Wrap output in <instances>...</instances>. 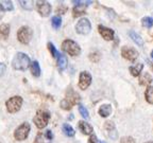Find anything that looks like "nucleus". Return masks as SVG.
Instances as JSON below:
<instances>
[{
    "label": "nucleus",
    "mask_w": 153,
    "mask_h": 143,
    "mask_svg": "<svg viewBox=\"0 0 153 143\" xmlns=\"http://www.w3.org/2000/svg\"><path fill=\"white\" fill-rule=\"evenodd\" d=\"M49 120H50V114L46 110H38L36 112L35 117L33 118V121L35 123L36 127L39 129L45 128L47 126Z\"/></svg>",
    "instance_id": "7ed1b4c3"
},
{
    "label": "nucleus",
    "mask_w": 153,
    "mask_h": 143,
    "mask_svg": "<svg viewBox=\"0 0 153 143\" xmlns=\"http://www.w3.org/2000/svg\"><path fill=\"white\" fill-rule=\"evenodd\" d=\"M141 24L146 28H151L153 26V18H151V17H143L141 19Z\"/></svg>",
    "instance_id": "cd10ccee"
},
{
    "label": "nucleus",
    "mask_w": 153,
    "mask_h": 143,
    "mask_svg": "<svg viewBox=\"0 0 153 143\" xmlns=\"http://www.w3.org/2000/svg\"><path fill=\"white\" fill-rule=\"evenodd\" d=\"M91 84V75L89 72L87 71H82L80 73L79 77V87L83 90L87 89L89 87V85Z\"/></svg>",
    "instance_id": "1a4fd4ad"
},
{
    "label": "nucleus",
    "mask_w": 153,
    "mask_h": 143,
    "mask_svg": "<svg viewBox=\"0 0 153 143\" xmlns=\"http://www.w3.org/2000/svg\"><path fill=\"white\" fill-rule=\"evenodd\" d=\"M32 36H33V31L32 29L28 26H24L17 31V39L24 45H27L31 41Z\"/></svg>",
    "instance_id": "20e7f679"
},
{
    "label": "nucleus",
    "mask_w": 153,
    "mask_h": 143,
    "mask_svg": "<svg viewBox=\"0 0 153 143\" xmlns=\"http://www.w3.org/2000/svg\"><path fill=\"white\" fill-rule=\"evenodd\" d=\"M62 49L71 56H78L81 53V48L72 39H65L62 43Z\"/></svg>",
    "instance_id": "f03ea898"
},
{
    "label": "nucleus",
    "mask_w": 153,
    "mask_h": 143,
    "mask_svg": "<svg viewBox=\"0 0 153 143\" xmlns=\"http://www.w3.org/2000/svg\"><path fill=\"white\" fill-rule=\"evenodd\" d=\"M129 35H130V37L132 38V41L136 43V45H138L139 47H143V38L140 37V35H139V34H137L135 31H130Z\"/></svg>",
    "instance_id": "f3484780"
},
{
    "label": "nucleus",
    "mask_w": 153,
    "mask_h": 143,
    "mask_svg": "<svg viewBox=\"0 0 153 143\" xmlns=\"http://www.w3.org/2000/svg\"><path fill=\"white\" fill-rule=\"evenodd\" d=\"M97 142H98L97 137H96L95 135H91V138H89V140H88V143H97Z\"/></svg>",
    "instance_id": "f704fd0d"
},
{
    "label": "nucleus",
    "mask_w": 153,
    "mask_h": 143,
    "mask_svg": "<svg viewBox=\"0 0 153 143\" xmlns=\"http://www.w3.org/2000/svg\"><path fill=\"white\" fill-rule=\"evenodd\" d=\"M5 69H7L5 65L2 64V63H0V76L3 75V73L5 72Z\"/></svg>",
    "instance_id": "72a5a7b5"
},
{
    "label": "nucleus",
    "mask_w": 153,
    "mask_h": 143,
    "mask_svg": "<svg viewBox=\"0 0 153 143\" xmlns=\"http://www.w3.org/2000/svg\"><path fill=\"white\" fill-rule=\"evenodd\" d=\"M72 12H74V17H79L81 15L85 14V5L84 4H76V7H74L72 10Z\"/></svg>",
    "instance_id": "412c9836"
},
{
    "label": "nucleus",
    "mask_w": 153,
    "mask_h": 143,
    "mask_svg": "<svg viewBox=\"0 0 153 143\" xmlns=\"http://www.w3.org/2000/svg\"><path fill=\"white\" fill-rule=\"evenodd\" d=\"M111 112H112V106L110 104H103L99 108V114L103 118L108 117L111 114Z\"/></svg>",
    "instance_id": "2eb2a0df"
},
{
    "label": "nucleus",
    "mask_w": 153,
    "mask_h": 143,
    "mask_svg": "<svg viewBox=\"0 0 153 143\" xmlns=\"http://www.w3.org/2000/svg\"><path fill=\"white\" fill-rule=\"evenodd\" d=\"M79 112H80V114H81L82 117L85 118V119H88V118H89L88 110L86 109L84 106H82V105H79Z\"/></svg>",
    "instance_id": "7c9ffc66"
},
{
    "label": "nucleus",
    "mask_w": 153,
    "mask_h": 143,
    "mask_svg": "<svg viewBox=\"0 0 153 143\" xmlns=\"http://www.w3.org/2000/svg\"><path fill=\"white\" fill-rule=\"evenodd\" d=\"M100 58H101V54H100V52H98V51L91 52V54H89V60L94 63H98L99 60H100Z\"/></svg>",
    "instance_id": "bb28decb"
},
{
    "label": "nucleus",
    "mask_w": 153,
    "mask_h": 143,
    "mask_svg": "<svg viewBox=\"0 0 153 143\" xmlns=\"http://www.w3.org/2000/svg\"><path fill=\"white\" fill-rule=\"evenodd\" d=\"M10 35V26L7 24H3L0 26V38L5 39Z\"/></svg>",
    "instance_id": "6ab92c4d"
},
{
    "label": "nucleus",
    "mask_w": 153,
    "mask_h": 143,
    "mask_svg": "<svg viewBox=\"0 0 153 143\" xmlns=\"http://www.w3.org/2000/svg\"><path fill=\"white\" fill-rule=\"evenodd\" d=\"M91 30V24L87 18H82L80 19L78 24H76V31L81 35H86L88 34Z\"/></svg>",
    "instance_id": "0eeeda50"
},
{
    "label": "nucleus",
    "mask_w": 153,
    "mask_h": 143,
    "mask_svg": "<svg viewBox=\"0 0 153 143\" xmlns=\"http://www.w3.org/2000/svg\"><path fill=\"white\" fill-rule=\"evenodd\" d=\"M120 143H136V142H135L134 138H132V137H122L120 139Z\"/></svg>",
    "instance_id": "473e14b6"
},
{
    "label": "nucleus",
    "mask_w": 153,
    "mask_h": 143,
    "mask_svg": "<svg viewBox=\"0 0 153 143\" xmlns=\"http://www.w3.org/2000/svg\"><path fill=\"white\" fill-rule=\"evenodd\" d=\"M151 57H152V58H153V51H152V52H151Z\"/></svg>",
    "instance_id": "c9c22d12"
},
{
    "label": "nucleus",
    "mask_w": 153,
    "mask_h": 143,
    "mask_svg": "<svg viewBox=\"0 0 153 143\" xmlns=\"http://www.w3.org/2000/svg\"><path fill=\"white\" fill-rule=\"evenodd\" d=\"M51 24L54 29H60L61 24H62V19L59 16H53L51 18Z\"/></svg>",
    "instance_id": "a878e982"
},
{
    "label": "nucleus",
    "mask_w": 153,
    "mask_h": 143,
    "mask_svg": "<svg viewBox=\"0 0 153 143\" xmlns=\"http://www.w3.org/2000/svg\"><path fill=\"white\" fill-rule=\"evenodd\" d=\"M52 138H53L52 131H51L50 129H48L45 133H38L35 141H34V143H51Z\"/></svg>",
    "instance_id": "9b49d317"
},
{
    "label": "nucleus",
    "mask_w": 153,
    "mask_h": 143,
    "mask_svg": "<svg viewBox=\"0 0 153 143\" xmlns=\"http://www.w3.org/2000/svg\"><path fill=\"white\" fill-rule=\"evenodd\" d=\"M57 67L60 70H65L67 67V58L65 55L59 54L57 56Z\"/></svg>",
    "instance_id": "a211bd4d"
},
{
    "label": "nucleus",
    "mask_w": 153,
    "mask_h": 143,
    "mask_svg": "<svg viewBox=\"0 0 153 143\" xmlns=\"http://www.w3.org/2000/svg\"><path fill=\"white\" fill-rule=\"evenodd\" d=\"M31 72L32 75L35 76V77H38L41 75V67H39V64H38L37 60H34L31 64Z\"/></svg>",
    "instance_id": "aec40b11"
},
{
    "label": "nucleus",
    "mask_w": 153,
    "mask_h": 143,
    "mask_svg": "<svg viewBox=\"0 0 153 143\" xmlns=\"http://www.w3.org/2000/svg\"><path fill=\"white\" fill-rule=\"evenodd\" d=\"M48 49H49V51H50L51 55H52L53 57H57L59 54H60V53L57 52V50L55 49L54 45H53L52 43H48Z\"/></svg>",
    "instance_id": "c85d7f7f"
},
{
    "label": "nucleus",
    "mask_w": 153,
    "mask_h": 143,
    "mask_svg": "<svg viewBox=\"0 0 153 143\" xmlns=\"http://www.w3.org/2000/svg\"><path fill=\"white\" fill-rule=\"evenodd\" d=\"M22 98L19 97V95H15V97H12L11 99L7 101L5 105H7V109L10 114H15V112L18 111L20 108H22Z\"/></svg>",
    "instance_id": "39448f33"
},
{
    "label": "nucleus",
    "mask_w": 153,
    "mask_h": 143,
    "mask_svg": "<svg viewBox=\"0 0 153 143\" xmlns=\"http://www.w3.org/2000/svg\"><path fill=\"white\" fill-rule=\"evenodd\" d=\"M0 9L2 11H12L13 3L12 1H0Z\"/></svg>",
    "instance_id": "393cba45"
},
{
    "label": "nucleus",
    "mask_w": 153,
    "mask_h": 143,
    "mask_svg": "<svg viewBox=\"0 0 153 143\" xmlns=\"http://www.w3.org/2000/svg\"><path fill=\"white\" fill-rule=\"evenodd\" d=\"M61 107L63 108V109H66V110H68V109H70V108L72 107V105L70 104L69 102H68V101L67 100H63L62 102H61Z\"/></svg>",
    "instance_id": "2f4dec72"
},
{
    "label": "nucleus",
    "mask_w": 153,
    "mask_h": 143,
    "mask_svg": "<svg viewBox=\"0 0 153 143\" xmlns=\"http://www.w3.org/2000/svg\"><path fill=\"white\" fill-rule=\"evenodd\" d=\"M145 97H146V100L149 104L153 105V87L152 86H149L148 88L146 89V92H145Z\"/></svg>",
    "instance_id": "5701e85b"
},
{
    "label": "nucleus",
    "mask_w": 153,
    "mask_h": 143,
    "mask_svg": "<svg viewBox=\"0 0 153 143\" xmlns=\"http://www.w3.org/2000/svg\"><path fill=\"white\" fill-rule=\"evenodd\" d=\"M98 30H99V33L101 34V36L104 38L105 41H112L113 38H114L115 32L112 29L106 28V27H104V26H99Z\"/></svg>",
    "instance_id": "f8f14e48"
},
{
    "label": "nucleus",
    "mask_w": 153,
    "mask_h": 143,
    "mask_svg": "<svg viewBox=\"0 0 153 143\" xmlns=\"http://www.w3.org/2000/svg\"><path fill=\"white\" fill-rule=\"evenodd\" d=\"M151 82H152V76H151L148 72H145L143 75L140 77V80H139L140 85H148V84H150Z\"/></svg>",
    "instance_id": "b1692460"
},
{
    "label": "nucleus",
    "mask_w": 153,
    "mask_h": 143,
    "mask_svg": "<svg viewBox=\"0 0 153 143\" xmlns=\"http://www.w3.org/2000/svg\"><path fill=\"white\" fill-rule=\"evenodd\" d=\"M143 65L141 64V63H138V64L131 66L129 68L130 72H131V74L133 76H138L139 74H140V72L143 71Z\"/></svg>",
    "instance_id": "dca6fc26"
},
{
    "label": "nucleus",
    "mask_w": 153,
    "mask_h": 143,
    "mask_svg": "<svg viewBox=\"0 0 153 143\" xmlns=\"http://www.w3.org/2000/svg\"><path fill=\"white\" fill-rule=\"evenodd\" d=\"M79 129L84 135H91L93 133V127L91 124L86 123L85 121H79Z\"/></svg>",
    "instance_id": "4468645a"
},
{
    "label": "nucleus",
    "mask_w": 153,
    "mask_h": 143,
    "mask_svg": "<svg viewBox=\"0 0 153 143\" xmlns=\"http://www.w3.org/2000/svg\"><path fill=\"white\" fill-rule=\"evenodd\" d=\"M19 3H20V5L26 10H32L33 9V4H32L33 1H22V0H20Z\"/></svg>",
    "instance_id": "c756f323"
},
{
    "label": "nucleus",
    "mask_w": 153,
    "mask_h": 143,
    "mask_svg": "<svg viewBox=\"0 0 153 143\" xmlns=\"http://www.w3.org/2000/svg\"><path fill=\"white\" fill-rule=\"evenodd\" d=\"M37 11L43 17H47L51 13V4L47 1H38Z\"/></svg>",
    "instance_id": "9d476101"
},
{
    "label": "nucleus",
    "mask_w": 153,
    "mask_h": 143,
    "mask_svg": "<svg viewBox=\"0 0 153 143\" xmlns=\"http://www.w3.org/2000/svg\"><path fill=\"white\" fill-rule=\"evenodd\" d=\"M121 55L126 60H130V62H135L136 58L138 57V52H137L134 48L124 46L121 49Z\"/></svg>",
    "instance_id": "6e6552de"
},
{
    "label": "nucleus",
    "mask_w": 153,
    "mask_h": 143,
    "mask_svg": "<svg viewBox=\"0 0 153 143\" xmlns=\"http://www.w3.org/2000/svg\"><path fill=\"white\" fill-rule=\"evenodd\" d=\"M63 131H64V133L67 137H74V133H76V131H74V129L72 128L71 125H70V124H67V123H65L64 125H63Z\"/></svg>",
    "instance_id": "4be33fe9"
},
{
    "label": "nucleus",
    "mask_w": 153,
    "mask_h": 143,
    "mask_svg": "<svg viewBox=\"0 0 153 143\" xmlns=\"http://www.w3.org/2000/svg\"><path fill=\"white\" fill-rule=\"evenodd\" d=\"M146 143H153L152 141H149V142H146Z\"/></svg>",
    "instance_id": "4c0bfd02"
},
{
    "label": "nucleus",
    "mask_w": 153,
    "mask_h": 143,
    "mask_svg": "<svg viewBox=\"0 0 153 143\" xmlns=\"http://www.w3.org/2000/svg\"><path fill=\"white\" fill-rule=\"evenodd\" d=\"M29 66H30V57L26 53L18 52L12 60V67L15 70L25 71L28 69Z\"/></svg>",
    "instance_id": "f257e3e1"
},
{
    "label": "nucleus",
    "mask_w": 153,
    "mask_h": 143,
    "mask_svg": "<svg viewBox=\"0 0 153 143\" xmlns=\"http://www.w3.org/2000/svg\"><path fill=\"white\" fill-rule=\"evenodd\" d=\"M100 143H106V142H104V141H100Z\"/></svg>",
    "instance_id": "e433bc0d"
},
{
    "label": "nucleus",
    "mask_w": 153,
    "mask_h": 143,
    "mask_svg": "<svg viewBox=\"0 0 153 143\" xmlns=\"http://www.w3.org/2000/svg\"><path fill=\"white\" fill-rule=\"evenodd\" d=\"M104 128H105V130L108 131V136H110L112 139L117 138V131H116V127H115V125H114L113 122H111V121L105 122Z\"/></svg>",
    "instance_id": "ddd939ff"
},
{
    "label": "nucleus",
    "mask_w": 153,
    "mask_h": 143,
    "mask_svg": "<svg viewBox=\"0 0 153 143\" xmlns=\"http://www.w3.org/2000/svg\"><path fill=\"white\" fill-rule=\"evenodd\" d=\"M30 129L31 126L28 122H25L22 125H19L14 131V138L18 141H24L27 137L29 136V133H30Z\"/></svg>",
    "instance_id": "423d86ee"
}]
</instances>
